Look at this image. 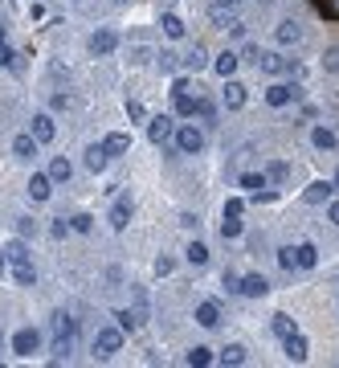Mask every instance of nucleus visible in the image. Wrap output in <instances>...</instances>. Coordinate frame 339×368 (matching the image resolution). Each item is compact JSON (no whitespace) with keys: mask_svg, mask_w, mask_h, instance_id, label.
<instances>
[{"mask_svg":"<svg viewBox=\"0 0 339 368\" xmlns=\"http://www.w3.org/2000/svg\"><path fill=\"white\" fill-rule=\"evenodd\" d=\"M172 139H176V151H180V156H200V151H205V131L193 127V123H180V127L172 131Z\"/></svg>","mask_w":339,"mask_h":368,"instance_id":"f257e3e1","label":"nucleus"},{"mask_svg":"<svg viewBox=\"0 0 339 368\" xmlns=\"http://www.w3.org/2000/svg\"><path fill=\"white\" fill-rule=\"evenodd\" d=\"M131 217H135V200H131V193H123L115 205H111V213H106V221H111V229L115 233H123L127 225H131Z\"/></svg>","mask_w":339,"mask_h":368,"instance_id":"f03ea898","label":"nucleus"},{"mask_svg":"<svg viewBox=\"0 0 339 368\" xmlns=\"http://www.w3.org/2000/svg\"><path fill=\"white\" fill-rule=\"evenodd\" d=\"M41 352V332L37 327H21L17 336H13V356H37Z\"/></svg>","mask_w":339,"mask_h":368,"instance_id":"7ed1b4c3","label":"nucleus"},{"mask_svg":"<svg viewBox=\"0 0 339 368\" xmlns=\"http://www.w3.org/2000/svg\"><path fill=\"white\" fill-rule=\"evenodd\" d=\"M298 98H303V86H294V82H274V86H266L270 107H291V102H298Z\"/></svg>","mask_w":339,"mask_h":368,"instance_id":"20e7f679","label":"nucleus"},{"mask_svg":"<svg viewBox=\"0 0 339 368\" xmlns=\"http://www.w3.org/2000/svg\"><path fill=\"white\" fill-rule=\"evenodd\" d=\"M29 135L37 139V144H53V135H57V123L49 111H37L33 119H29Z\"/></svg>","mask_w":339,"mask_h":368,"instance_id":"39448f33","label":"nucleus"},{"mask_svg":"<svg viewBox=\"0 0 339 368\" xmlns=\"http://www.w3.org/2000/svg\"><path fill=\"white\" fill-rule=\"evenodd\" d=\"M119 33H115V29H98V33H90V53H95V57H111V53H115V49H119Z\"/></svg>","mask_w":339,"mask_h":368,"instance_id":"423d86ee","label":"nucleus"},{"mask_svg":"<svg viewBox=\"0 0 339 368\" xmlns=\"http://www.w3.org/2000/svg\"><path fill=\"white\" fill-rule=\"evenodd\" d=\"M119 348H123V332L119 327H102V332L95 336V356H115Z\"/></svg>","mask_w":339,"mask_h":368,"instance_id":"0eeeda50","label":"nucleus"},{"mask_svg":"<svg viewBox=\"0 0 339 368\" xmlns=\"http://www.w3.org/2000/svg\"><path fill=\"white\" fill-rule=\"evenodd\" d=\"M49 196H53V180H49V172H33V176H29V200L46 205Z\"/></svg>","mask_w":339,"mask_h":368,"instance_id":"6e6552de","label":"nucleus"},{"mask_svg":"<svg viewBox=\"0 0 339 368\" xmlns=\"http://www.w3.org/2000/svg\"><path fill=\"white\" fill-rule=\"evenodd\" d=\"M270 291V282H266V274H245V278H237V294H245V299H262V294Z\"/></svg>","mask_w":339,"mask_h":368,"instance_id":"1a4fd4ad","label":"nucleus"},{"mask_svg":"<svg viewBox=\"0 0 339 368\" xmlns=\"http://www.w3.org/2000/svg\"><path fill=\"white\" fill-rule=\"evenodd\" d=\"M37 139H33V135H29V131H21V135H13V156H17V160H21V164H33V160H37Z\"/></svg>","mask_w":339,"mask_h":368,"instance_id":"9d476101","label":"nucleus"},{"mask_svg":"<svg viewBox=\"0 0 339 368\" xmlns=\"http://www.w3.org/2000/svg\"><path fill=\"white\" fill-rule=\"evenodd\" d=\"M172 131H176L172 115H151V119H147V139H151V144H164Z\"/></svg>","mask_w":339,"mask_h":368,"instance_id":"9b49d317","label":"nucleus"},{"mask_svg":"<svg viewBox=\"0 0 339 368\" xmlns=\"http://www.w3.org/2000/svg\"><path fill=\"white\" fill-rule=\"evenodd\" d=\"M258 70H266V74H294L298 66H294L291 57H282V53H262V57H258Z\"/></svg>","mask_w":339,"mask_h":368,"instance_id":"f8f14e48","label":"nucleus"},{"mask_svg":"<svg viewBox=\"0 0 339 368\" xmlns=\"http://www.w3.org/2000/svg\"><path fill=\"white\" fill-rule=\"evenodd\" d=\"M242 189L249 196H258V200H274V193L266 189V176H262V172H245V176H242Z\"/></svg>","mask_w":339,"mask_h":368,"instance_id":"ddd939ff","label":"nucleus"},{"mask_svg":"<svg viewBox=\"0 0 339 368\" xmlns=\"http://www.w3.org/2000/svg\"><path fill=\"white\" fill-rule=\"evenodd\" d=\"M193 319L200 323V327H217V323H221V303H217V299H205V303L196 307Z\"/></svg>","mask_w":339,"mask_h":368,"instance_id":"4468645a","label":"nucleus"},{"mask_svg":"<svg viewBox=\"0 0 339 368\" xmlns=\"http://www.w3.org/2000/svg\"><path fill=\"white\" fill-rule=\"evenodd\" d=\"M102 147H106V156H111V160H119V156L131 151V135H127V131H111V135L102 139Z\"/></svg>","mask_w":339,"mask_h":368,"instance_id":"2eb2a0df","label":"nucleus"},{"mask_svg":"<svg viewBox=\"0 0 339 368\" xmlns=\"http://www.w3.org/2000/svg\"><path fill=\"white\" fill-rule=\"evenodd\" d=\"M82 164H86V172H102L106 164H111V156H106V147L102 144H90L86 151H82Z\"/></svg>","mask_w":339,"mask_h":368,"instance_id":"dca6fc26","label":"nucleus"},{"mask_svg":"<svg viewBox=\"0 0 339 368\" xmlns=\"http://www.w3.org/2000/svg\"><path fill=\"white\" fill-rule=\"evenodd\" d=\"M225 107H229V111H242L245 107V86L242 82H237V78H225Z\"/></svg>","mask_w":339,"mask_h":368,"instance_id":"f3484780","label":"nucleus"},{"mask_svg":"<svg viewBox=\"0 0 339 368\" xmlns=\"http://www.w3.org/2000/svg\"><path fill=\"white\" fill-rule=\"evenodd\" d=\"M237 62H242V57H237L233 49H225V53L213 57V74H217V78H233V74H237Z\"/></svg>","mask_w":339,"mask_h":368,"instance_id":"a211bd4d","label":"nucleus"},{"mask_svg":"<svg viewBox=\"0 0 339 368\" xmlns=\"http://www.w3.org/2000/svg\"><path fill=\"white\" fill-rule=\"evenodd\" d=\"M331 193H335V184H331V180H315V184H307L303 200H307V205H323V200H331Z\"/></svg>","mask_w":339,"mask_h":368,"instance_id":"6ab92c4d","label":"nucleus"},{"mask_svg":"<svg viewBox=\"0 0 339 368\" xmlns=\"http://www.w3.org/2000/svg\"><path fill=\"white\" fill-rule=\"evenodd\" d=\"M294 266L315 270V266H319V250H315L311 242H298V245H294Z\"/></svg>","mask_w":339,"mask_h":368,"instance_id":"aec40b11","label":"nucleus"},{"mask_svg":"<svg viewBox=\"0 0 339 368\" xmlns=\"http://www.w3.org/2000/svg\"><path fill=\"white\" fill-rule=\"evenodd\" d=\"M70 176H74V164L66 156H53V160H49V180H53V184H66Z\"/></svg>","mask_w":339,"mask_h":368,"instance_id":"412c9836","label":"nucleus"},{"mask_svg":"<svg viewBox=\"0 0 339 368\" xmlns=\"http://www.w3.org/2000/svg\"><path fill=\"white\" fill-rule=\"evenodd\" d=\"M274 37H278V46H298V41H303V25L298 21H282Z\"/></svg>","mask_w":339,"mask_h":368,"instance_id":"4be33fe9","label":"nucleus"},{"mask_svg":"<svg viewBox=\"0 0 339 368\" xmlns=\"http://www.w3.org/2000/svg\"><path fill=\"white\" fill-rule=\"evenodd\" d=\"M180 66H184V70H193V74H200L205 66H209V53H205V46H193L184 57H180Z\"/></svg>","mask_w":339,"mask_h":368,"instance_id":"5701e85b","label":"nucleus"},{"mask_svg":"<svg viewBox=\"0 0 339 368\" xmlns=\"http://www.w3.org/2000/svg\"><path fill=\"white\" fill-rule=\"evenodd\" d=\"M13 278H17V287H33V282H37L33 262H29V258H17V262H13Z\"/></svg>","mask_w":339,"mask_h":368,"instance_id":"b1692460","label":"nucleus"},{"mask_svg":"<svg viewBox=\"0 0 339 368\" xmlns=\"http://www.w3.org/2000/svg\"><path fill=\"white\" fill-rule=\"evenodd\" d=\"M282 352H286L291 360H307V352H311V348H307V340L294 332V336H286V340H282Z\"/></svg>","mask_w":339,"mask_h":368,"instance_id":"393cba45","label":"nucleus"},{"mask_svg":"<svg viewBox=\"0 0 339 368\" xmlns=\"http://www.w3.org/2000/svg\"><path fill=\"white\" fill-rule=\"evenodd\" d=\"M217 356H213V348H205V343H196V348H188V356H184V364H193V368H205V364H213Z\"/></svg>","mask_w":339,"mask_h":368,"instance_id":"a878e982","label":"nucleus"},{"mask_svg":"<svg viewBox=\"0 0 339 368\" xmlns=\"http://www.w3.org/2000/svg\"><path fill=\"white\" fill-rule=\"evenodd\" d=\"M311 144L319 147V151H335V131H331V127H315V131H311Z\"/></svg>","mask_w":339,"mask_h":368,"instance_id":"bb28decb","label":"nucleus"},{"mask_svg":"<svg viewBox=\"0 0 339 368\" xmlns=\"http://www.w3.org/2000/svg\"><path fill=\"white\" fill-rule=\"evenodd\" d=\"M217 360H221V364H245V360H249V352H245L242 343H225Z\"/></svg>","mask_w":339,"mask_h":368,"instance_id":"cd10ccee","label":"nucleus"},{"mask_svg":"<svg viewBox=\"0 0 339 368\" xmlns=\"http://www.w3.org/2000/svg\"><path fill=\"white\" fill-rule=\"evenodd\" d=\"M53 336H57V340H74V319L66 315V311L53 315Z\"/></svg>","mask_w":339,"mask_h":368,"instance_id":"c85d7f7f","label":"nucleus"},{"mask_svg":"<svg viewBox=\"0 0 339 368\" xmlns=\"http://www.w3.org/2000/svg\"><path fill=\"white\" fill-rule=\"evenodd\" d=\"M160 25H164V33H168L172 41H180V37H184V21H180L176 13H164V17H160Z\"/></svg>","mask_w":339,"mask_h":368,"instance_id":"c756f323","label":"nucleus"},{"mask_svg":"<svg viewBox=\"0 0 339 368\" xmlns=\"http://www.w3.org/2000/svg\"><path fill=\"white\" fill-rule=\"evenodd\" d=\"M172 107L180 119H193V107H196V95H172Z\"/></svg>","mask_w":339,"mask_h":368,"instance_id":"7c9ffc66","label":"nucleus"},{"mask_svg":"<svg viewBox=\"0 0 339 368\" xmlns=\"http://www.w3.org/2000/svg\"><path fill=\"white\" fill-rule=\"evenodd\" d=\"M184 258H188L193 266H205V262H209V245H205V242H188V250H184Z\"/></svg>","mask_w":339,"mask_h":368,"instance_id":"2f4dec72","label":"nucleus"},{"mask_svg":"<svg viewBox=\"0 0 339 368\" xmlns=\"http://www.w3.org/2000/svg\"><path fill=\"white\" fill-rule=\"evenodd\" d=\"M270 327H274V336H278V340H286V336H294V332H298L291 315H274V323H270Z\"/></svg>","mask_w":339,"mask_h":368,"instance_id":"473e14b6","label":"nucleus"},{"mask_svg":"<svg viewBox=\"0 0 339 368\" xmlns=\"http://www.w3.org/2000/svg\"><path fill=\"white\" fill-rule=\"evenodd\" d=\"M115 327H119L123 336H131V332L139 327V315H131V311H115Z\"/></svg>","mask_w":339,"mask_h":368,"instance_id":"72a5a7b5","label":"nucleus"},{"mask_svg":"<svg viewBox=\"0 0 339 368\" xmlns=\"http://www.w3.org/2000/svg\"><path fill=\"white\" fill-rule=\"evenodd\" d=\"M193 115H200V119H205V123H209V127H213V123H217V107H213L209 98H196Z\"/></svg>","mask_w":339,"mask_h":368,"instance_id":"f704fd0d","label":"nucleus"},{"mask_svg":"<svg viewBox=\"0 0 339 368\" xmlns=\"http://www.w3.org/2000/svg\"><path fill=\"white\" fill-rule=\"evenodd\" d=\"M176 66H180V57H176V53H168V49H160V53H155V70H160V74H172Z\"/></svg>","mask_w":339,"mask_h":368,"instance_id":"c9c22d12","label":"nucleus"},{"mask_svg":"<svg viewBox=\"0 0 339 368\" xmlns=\"http://www.w3.org/2000/svg\"><path fill=\"white\" fill-rule=\"evenodd\" d=\"M70 229H74V233H90V229H95V217H90V213H74Z\"/></svg>","mask_w":339,"mask_h":368,"instance_id":"e433bc0d","label":"nucleus"},{"mask_svg":"<svg viewBox=\"0 0 339 368\" xmlns=\"http://www.w3.org/2000/svg\"><path fill=\"white\" fill-rule=\"evenodd\" d=\"M266 180H278V184H282V180H291V164L274 160V164H270V172H266Z\"/></svg>","mask_w":339,"mask_h":368,"instance_id":"4c0bfd02","label":"nucleus"},{"mask_svg":"<svg viewBox=\"0 0 339 368\" xmlns=\"http://www.w3.org/2000/svg\"><path fill=\"white\" fill-rule=\"evenodd\" d=\"M221 213H225V217H242V213H245V200H242V196H229Z\"/></svg>","mask_w":339,"mask_h":368,"instance_id":"58836bf2","label":"nucleus"},{"mask_svg":"<svg viewBox=\"0 0 339 368\" xmlns=\"http://www.w3.org/2000/svg\"><path fill=\"white\" fill-rule=\"evenodd\" d=\"M221 238H242V221L225 217V221H221Z\"/></svg>","mask_w":339,"mask_h":368,"instance_id":"ea45409f","label":"nucleus"},{"mask_svg":"<svg viewBox=\"0 0 339 368\" xmlns=\"http://www.w3.org/2000/svg\"><path fill=\"white\" fill-rule=\"evenodd\" d=\"M323 70H327V74H339V46H331L327 53H323Z\"/></svg>","mask_w":339,"mask_h":368,"instance_id":"a19ab883","label":"nucleus"},{"mask_svg":"<svg viewBox=\"0 0 339 368\" xmlns=\"http://www.w3.org/2000/svg\"><path fill=\"white\" fill-rule=\"evenodd\" d=\"M127 119H131V123H147L144 102H135V98H131V102H127Z\"/></svg>","mask_w":339,"mask_h":368,"instance_id":"79ce46f5","label":"nucleus"},{"mask_svg":"<svg viewBox=\"0 0 339 368\" xmlns=\"http://www.w3.org/2000/svg\"><path fill=\"white\" fill-rule=\"evenodd\" d=\"M17 233H21V238H33V233H37V221L33 217H17Z\"/></svg>","mask_w":339,"mask_h":368,"instance_id":"37998d69","label":"nucleus"},{"mask_svg":"<svg viewBox=\"0 0 339 368\" xmlns=\"http://www.w3.org/2000/svg\"><path fill=\"white\" fill-rule=\"evenodd\" d=\"M278 266L294 270V250H291V245H282V250H278Z\"/></svg>","mask_w":339,"mask_h":368,"instance_id":"c03bdc74","label":"nucleus"},{"mask_svg":"<svg viewBox=\"0 0 339 368\" xmlns=\"http://www.w3.org/2000/svg\"><path fill=\"white\" fill-rule=\"evenodd\" d=\"M49 233H53V238H57V242H62V238H66V233H70V221H53V225H49Z\"/></svg>","mask_w":339,"mask_h":368,"instance_id":"a18cd8bd","label":"nucleus"},{"mask_svg":"<svg viewBox=\"0 0 339 368\" xmlns=\"http://www.w3.org/2000/svg\"><path fill=\"white\" fill-rule=\"evenodd\" d=\"M172 95H193V82H188V78H176V82H172Z\"/></svg>","mask_w":339,"mask_h":368,"instance_id":"49530a36","label":"nucleus"},{"mask_svg":"<svg viewBox=\"0 0 339 368\" xmlns=\"http://www.w3.org/2000/svg\"><path fill=\"white\" fill-rule=\"evenodd\" d=\"M13 57H17V53H13V49H8V41H0V66H4V70H8V66H13Z\"/></svg>","mask_w":339,"mask_h":368,"instance_id":"de8ad7c7","label":"nucleus"},{"mask_svg":"<svg viewBox=\"0 0 339 368\" xmlns=\"http://www.w3.org/2000/svg\"><path fill=\"white\" fill-rule=\"evenodd\" d=\"M221 287H225V291H237V274H233V270H225V278H221Z\"/></svg>","mask_w":339,"mask_h":368,"instance_id":"09e8293b","label":"nucleus"},{"mask_svg":"<svg viewBox=\"0 0 339 368\" xmlns=\"http://www.w3.org/2000/svg\"><path fill=\"white\" fill-rule=\"evenodd\" d=\"M155 274H160V278L172 274V258H155Z\"/></svg>","mask_w":339,"mask_h":368,"instance_id":"8fccbe9b","label":"nucleus"},{"mask_svg":"<svg viewBox=\"0 0 339 368\" xmlns=\"http://www.w3.org/2000/svg\"><path fill=\"white\" fill-rule=\"evenodd\" d=\"M258 57H262V49H258V46H249V49H245V57H242V62H249V66H258Z\"/></svg>","mask_w":339,"mask_h":368,"instance_id":"3c124183","label":"nucleus"},{"mask_svg":"<svg viewBox=\"0 0 339 368\" xmlns=\"http://www.w3.org/2000/svg\"><path fill=\"white\" fill-rule=\"evenodd\" d=\"M327 221H331V225H339V200H331V205H327Z\"/></svg>","mask_w":339,"mask_h":368,"instance_id":"603ef678","label":"nucleus"},{"mask_svg":"<svg viewBox=\"0 0 339 368\" xmlns=\"http://www.w3.org/2000/svg\"><path fill=\"white\" fill-rule=\"evenodd\" d=\"M4 270H8V258H4V250H0V274H4Z\"/></svg>","mask_w":339,"mask_h":368,"instance_id":"864d4df0","label":"nucleus"},{"mask_svg":"<svg viewBox=\"0 0 339 368\" xmlns=\"http://www.w3.org/2000/svg\"><path fill=\"white\" fill-rule=\"evenodd\" d=\"M331 184H335V189H339V172H335V180H331Z\"/></svg>","mask_w":339,"mask_h":368,"instance_id":"5fc2aeb1","label":"nucleus"},{"mask_svg":"<svg viewBox=\"0 0 339 368\" xmlns=\"http://www.w3.org/2000/svg\"><path fill=\"white\" fill-rule=\"evenodd\" d=\"M0 41H4V25H0Z\"/></svg>","mask_w":339,"mask_h":368,"instance_id":"6e6d98bb","label":"nucleus"},{"mask_svg":"<svg viewBox=\"0 0 339 368\" xmlns=\"http://www.w3.org/2000/svg\"><path fill=\"white\" fill-rule=\"evenodd\" d=\"M225 4H242V0H225Z\"/></svg>","mask_w":339,"mask_h":368,"instance_id":"4d7b16f0","label":"nucleus"},{"mask_svg":"<svg viewBox=\"0 0 339 368\" xmlns=\"http://www.w3.org/2000/svg\"><path fill=\"white\" fill-rule=\"evenodd\" d=\"M115 4H131V0H115Z\"/></svg>","mask_w":339,"mask_h":368,"instance_id":"13d9d810","label":"nucleus"},{"mask_svg":"<svg viewBox=\"0 0 339 368\" xmlns=\"http://www.w3.org/2000/svg\"><path fill=\"white\" fill-rule=\"evenodd\" d=\"M0 348H4V332H0Z\"/></svg>","mask_w":339,"mask_h":368,"instance_id":"bf43d9fd","label":"nucleus"},{"mask_svg":"<svg viewBox=\"0 0 339 368\" xmlns=\"http://www.w3.org/2000/svg\"><path fill=\"white\" fill-rule=\"evenodd\" d=\"M74 4H82V0H74Z\"/></svg>","mask_w":339,"mask_h":368,"instance_id":"052dcab7","label":"nucleus"}]
</instances>
